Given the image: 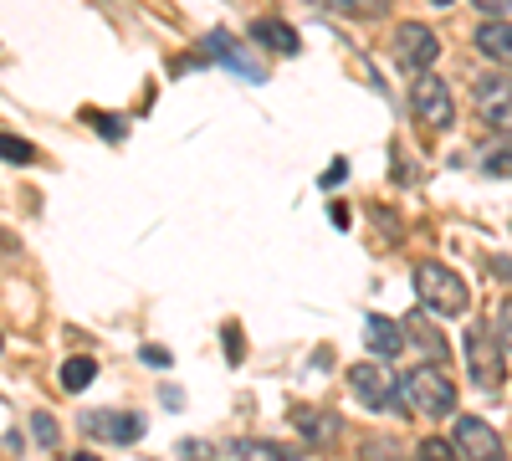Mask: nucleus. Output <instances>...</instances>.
<instances>
[{
	"label": "nucleus",
	"instance_id": "obj_18",
	"mask_svg": "<svg viewBox=\"0 0 512 461\" xmlns=\"http://www.w3.org/2000/svg\"><path fill=\"white\" fill-rule=\"evenodd\" d=\"M333 11L359 16V21H379L384 11H390V0H333Z\"/></svg>",
	"mask_w": 512,
	"mask_h": 461
},
{
	"label": "nucleus",
	"instance_id": "obj_22",
	"mask_svg": "<svg viewBox=\"0 0 512 461\" xmlns=\"http://www.w3.org/2000/svg\"><path fill=\"white\" fill-rule=\"evenodd\" d=\"M185 461H221V446H205V441H180Z\"/></svg>",
	"mask_w": 512,
	"mask_h": 461
},
{
	"label": "nucleus",
	"instance_id": "obj_11",
	"mask_svg": "<svg viewBox=\"0 0 512 461\" xmlns=\"http://www.w3.org/2000/svg\"><path fill=\"white\" fill-rule=\"evenodd\" d=\"M221 461H303V446L241 436V441H226V446H221Z\"/></svg>",
	"mask_w": 512,
	"mask_h": 461
},
{
	"label": "nucleus",
	"instance_id": "obj_13",
	"mask_svg": "<svg viewBox=\"0 0 512 461\" xmlns=\"http://www.w3.org/2000/svg\"><path fill=\"white\" fill-rule=\"evenodd\" d=\"M405 339H410V333H405V323H390V318H364V344H369V354L374 359H395L400 349H405Z\"/></svg>",
	"mask_w": 512,
	"mask_h": 461
},
{
	"label": "nucleus",
	"instance_id": "obj_4",
	"mask_svg": "<svg viewBox=\"0 0 512 461\" xmlns=\"http://www.w3.org/2000/svg\"><path fill=\"white\" fill-rule=\"evenodd\" d=\"M349 385H354V400L364 410H410L400 380H390V369H379V364H354Z\"/></svg>",
	"mask_w": 512,
	"mask_h": 461
},
{
	"label": "nucleus",
	"instance_id": "obj_23",
	"mask_svg": "<svg viewBox=\"0 0 512 461\" xmlns=\"http://www.w3.org/2000/svg\"><path fill=\"white\" fill-rule=\"evenodd\" d=\"M31 426H36V441H41V446H57V421H52L47 410H36V415H31Z\"/></svg>",
	"mask_w": 512,
	"mask_h": 461
},
{
	"label": "nucleus",
	"instance_id": "obj_27",
	"mask_svg": "<svg viewBox=\"0 0 512 461\" xmlns=\"http://www.w3.org/2000/svg\"><path fill=\"white\" fill-rule=\"evenodd\" d=\"M344 170H349V164H344V159H333L328 170H323V190H333L338 180H344Z\"/></svg>",
	"mask_w": 512,
	"mask_h": 461
},
{
	"label": "nucleus",
	"instance_id": "obj_14",
	"mask_svg": "<svg viewBox=\"0 0 512 461\" xmlns=\"http://www.w3.org/2000/svg\"><path fill=\"white\" fill-rule=\"evenodd\" d=\"M477 52L492 57V62H507V67H512V21L487 16V21L477 26Z\"/></svg>",
	"mask_w": 512,
	"mask_h": 461
},
{
	"label": "nucleus",
	"instance_id": "obj_29",
	"mask_svg": "<svg viewBox=\"0 0 512 461\" xmlns=\"http://www.w3.org/2000/svg\"><path fill=\"white\" fill-rule=\"evenodd\" d=\"M98 129H103V134L118 144V139H123V118H98Z\"/></svg>",
	"mask_w": 512,
	"mask_h": 461
},
{
	"label": "nucleus",
	"instance_id": "obj_19",
	"mask_svg": "<svg viewBox=\"0 0 512 461\" xmlns=\"http://www.w3.org/2000/svg\"><path fill=\"white\" fill-rule=\"evenodd\" d=\"M482 170H487V175H497V180H512V144L487 149V154H482Z\"/></svg>",
	"mask_w": 512,
	"mask_h": 461
},
{
	"label": "nucleus",
	"instance_id": "obj_32",
	"mask_svg": "<svg viewBox=\"0 0 512 461\" xmlns=\"http://www.w3.org/2000/svg\"><path fill=\"white\" fill-rule=\"evenodd\" d=\"M72 461H98V456H93V451H77V456H72Z\"/></svg>",
	"mask_w": 512,
	"mask_h": 461
},
{
	"label": "nucleus",
	"instance_id": "obj_2",
	"mask_svg": "<svg viewBox=\"0 0 512 461\" xmlns=\"http://www.w3.org/2000/svg\"><path fill=\"white\" fill-rule=\"evenodd\" d=\"M400 390H405V405H410L415 415H431V421H441V415L456 410V385L446 380L441 369H431V364L410 369L405 380H400Z\"/></svg>",
	"mask_w": 512,
	"mask_h": 461
},
{
	"label": "nucleus",
	"instance_id": "obj_16",
	"mask_svg": "<svg viewBox=\"0 0 512 461\" xmlns=\"http://www.w3.org/2000/svg\"><path fill=\"white\" fill-rule=\"evenodd\" d=\"M297 426H303V436L313 441V446H328L333 436H338V415H328V410H297Z\"/></svg>",
	"mask_w": 512,
	"mask_h": 461
},
{
	"label": "nucleus",
	"instance_id": "obj_28",
	"mask_svg": "<svg viewBox=\"0 0 512 461\" xmlns=\"http://www.w3.org/2000/svg\"><path fill=\"white\" fill-rule=\"evenodd\" d=\"M226 344H231V364H241V354H246V349H241V328H236V323L226 328Z\"/></svg>",
	"mask_w": 512,
	"mask_h": 461
},
{
	"label": "nucleus",
	"instance_id": "obj_5",
	"mask_svg": "<svg viewBox=\"0 0 512 461\" xmlns=\"http://www.w3.org/2000/svg\"><path fill=\"white\" fill-rule=\"evenodd\" d=\"M441 57V41L431 36V26H420V21H400L395 26V67L420 77V72H431Z\"/></svg>",
	"mask_w": 512,
	"mask_h": 461
},
{
	"label": "nucleus",
	"instance_id": "obj_20",
	"mask_svg": "<svg viewBox=\"0 0 512 461\" xmlns=\"http://www.w3.org/2000/svg\"><path fill=\"white\" fill-rule=\"evenodd\" d=\"M420 461H461V451H456V441L425 436V441H420Z\"/></svg>",
	"mask_w": 512,
	"mask_h": 461
},
{
	"label": "nucleus",
	"instance_id": "obj_17",
	"mask_svg": "<svg viewBox=\"0 0 512 461\" xmlns=\"http://www.w3.org/2000/svg\"><path fill=\"white\" fill-rule=\"evenodd\" d=\"M93 374H98V364H93L88 354L67 359V364H62V390H72V395H77V390H88V385H93Z\"/></svg>",
	"mask_w": 512,
	"mask_h": 461
},
{
	"label": "nucleus",
	"instance_id": "obj_33",
	"mask_svg": "<svg viewBox=\"0 0 512 461\" xmlns=\"http://www.w3.org/2000/svg\"><path fill=\"white\" fill-rule=\"evenodd\" d=\"M436 6H451V0H436Z\"/></svg>",
	"mask_w": 512,
	"mask_h": 461
},
{
	"label": "nucleus",
	"instance_id": "obj_1",
	"mask_svg": "<svg viewBox=\"0 0 512 461\" xmlns=\"http://www.w3.org/2000/svg\"><path fill=\"white\" fill-rule=\"evenodd\" d=\"M415 298L436 318H461L466 308H472V287H466V277L451 272L446 262H420L415 267Z\"/></svg>",
	"mask_w": 512,
	"mask_h": 461
},
{
	"label": "nucleus",
	"instance_id": "obj_24",
	"mask_svg": "<svg viewBox=\"0 0 512 461\" xmlns=\"http://www.w3.org/2000/svg\"><path fill=\"white\" fill-rule=\"evenodd\" d=\"M359 461H400V451H395V446H384V441H364Z\"/></svg>",
	"mask_w": 512,
	"mask_h": 461
},
{
	"label": "nucleus",
	"instance_id": "obj_3",
	"mask_svg": "<svg viewBox=\"0 0 512 461\" xmlns=\"http://www.w3.org/2000/svg\"><path fill=\"white\" fill-rule=\"evenodd\" d=\"M461 344H466L461 354H466V374H472V385H477V390H497L502 374H507V364H502V359H507L502 339H492L482 323H472Z\"/></svg>",
	"mask_w": 512,
	"mask_h": 461
},
{
	"label": "nucleus",
	"instance_id": "obj_25",
	"mask_svg": "<svg viewBox=\"0 0 512 461\" xmlns=\"http://www.w3.org/2000/svg\"><path fill=\"white\" fill-rule=\"evenodd\" d=\"M0 149H6V159H11V164H26V159H31V144H21L16 134L0 139Z\"/></svg>",
	"mask_w": 512,
	"mask_h": 461
},
{
	"label": "nucleus",
	"instance_id": "obj_10",
	"mask_svg": "<svg viewBox=\"0 0 512 461\" xmlns=\"http://www.w3.org/2000/svg\"><path fill=\"white\" fill-rule=\"evenodd\" d=\"M200 47H205V52H216L210 62H226V67H231V72H241L246 82H267V67H262V62H251V52L241 47V41H236L231 31H210V36L200 41Z\"/></svg>",
	"mask_w": 512,
	"mask_h": 461
},
{
	"label": "nucleus",
	"instance_id": "obj_31",
	"mask_svg": "<svg viewBox=\"0 0 512 461\" xmlns=\"http://www.w3.org/2000/svg\"><path fill=\"white\" fill-rule=\"evenodd\" d=\"M492 272H497V277H512V262H507V257H497V262H492Z\"/></svg>",
	"mask_w": 512,
	"mask_h": 461
},
{
	"label": "nucleus",
	"instance_id": "obj_8",
	"mask_svg": "<svg viewBox=\"0 0 512 461\" xmlns=\"http://www.w3.org/2000/svg\"><path fill=\"white\" fill-rule=\"evenodd\" d=\"M451 441H456V451H461V461H507V446H502V436L482 421V415H461L456 421V431H451Z\"/></svg>",
	"mask_w": 512,
	"mask_h": 461
},
{
	"label": "nucleus",
	"instance_id": "obj_6",
	"mask_svg": "<svg viewBox=\"0 0 512 461\" xmlns=\"http://www.w3.org/2000/svg\"><path fill=\"white\" fill-rule=\"evenodd\" d=\"M410 108L420 123H431V129H451L456 123V103H451V88L436 77V72H420L410 82Z\"/></svg>",
	"mask_w": 512,
	"mask_h": 461
},
{
	"label": "nucleus",
	"instance_id": "obj_7",
	"mask_svg": "<svg viewBox=\"0 0 512 461\" xmlns=\"http://www.w3.org/2000/svg\"><path fill=\"white\" fill-rule=\"evenodd\" d=\"M472 103H477V113L492 123L497 134H512V77H502V72L477 77L472 82Z\"/></svg>",
	"mask_w": 512,
	"mask_h": 461
},
{
	"label": "nucleus",
	"instance_id": "obj_26",
	"mask_svg": "<svg viewBox=\"0 0 512 461\" xmlns=\"http://www.w3.org/2000/svg\"><path fill=\"white\" fill-rule=\"evenodd\" d=\"M472 6H477L482 16H507V11H512V0H472Z\"/></svg>",
	"mask_w": 512,
	"mask_h": 461
},
{
	"label": "nucleus",
	"instance_id": "obj_21",
	"mask_svg": "<svg viewBox=\"0 0 512 461\" xmlns=\"http://www.w3.org/2000/svg\"><path fill=\"white\" fill-rule=\"evenodd\" d=\"M497 339H502V349L512 354V292H507L502 308H497Z\"/></svg>",
	"mask_w": 512,
	"mask_h": 461
},
{
	"label": "nucleus",
	"instance_id": "obj_12",
	"mask_svg": "<svg viewBox=\"0 0 512 461\" xmlns=\"http://www.w3.org/2000/svg\"><path fill=\"white\" fill-rule=\"evenodd\" d=\"M251 41H256V47H267V52H277V57H297V52H303V36H297L282 16L251 21Z\"/></svg>",
	"mask_w": 512,
	"mask_h": 461
},
{
	"label": "nucleus",
	"instance_id": "obj_9",
	"mask_svg": "<svg viewBox=\"0 0 512 461\" xmlns=\"http://www.w3.org/2000/svg\"><path fill=\"white\" fill-rule=\"evenodd\" d=\"M82 431L103 436L113 446H134L144 436V421H139V415H128V410H88V415H82Z\"/></svg>",
	"mask_w": 512,
	"mask_h": 461
},
{
	"label": "nucleus",
	"instance_id": "obj_15",
	"mask_svg": "<svg viewBox=\"0 0 512 461\" xmlns=\"http://www.w3.org/2000/svg\"><path fill=\"white\" fill-rule=\"evenodd\" d=\"M405 333H410V339H415V344H420L425 354H431L436 364L446 359V339H441V328H436V323H425V308L405 318Z\"/></svg>",
	"mask_w": 512,
	"mask_h": 461
},
{
	"label": "nucleus",
	"instance_id": "obj_30",
	"mask_svg": "<svg viewBox=\"0 0 512 461\" xmlns=\"http://www.w3.org/2000/svg\"><path fill=\"white\" fill-rule=\"evenodd\" d=\"M144 359H149L154 369H164V364H169V349H154V344H149V349H144Z\"/></svg>",
	"mask_w": 512,
	"mask_h": 461
}]
</instances>
